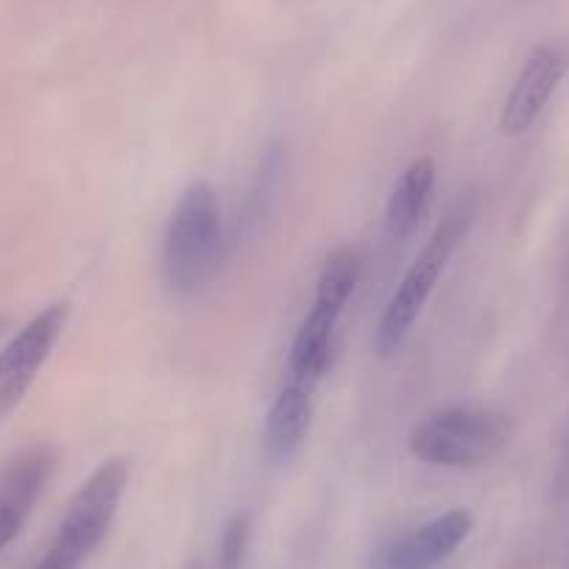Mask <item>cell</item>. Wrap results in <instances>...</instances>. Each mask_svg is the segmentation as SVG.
<instances>
[{
    "label": "cell",
    "mask_w": 569,
    "mask_h": 569,
    "mask_svg": "<svg viewBox=\"0 0 569 569\" xmlns=\"http://www.w3.org/2000/svg\"><path fill=\"white\" fill-rule=\"evenodd\" d=\"M223 251V218L210 182H190L179 196L162 238V282L177 297L201 291L218 271Z\"/></svg>",
    "instance_id": "obj_1"
},
{
    "label": "cell",
    "mask_w": 569,
    "mask_h": 569,
    "mask_svg": "<svg viewBox=\"0 0 569 569\" xmlns=\"http://www.w3.org/2000/svg\"><path fill=\"white\" fill-rule=\"evenodd\" d=\"M511 419L502 410L452 405L413 425L408 450L430 467L472 469L495 461L511 441Z\"/></svg>",
    "instance_id": "obj_2"
},
{
    "label": "cell",
    "mask_w": 569,
    "mask_h": 569,
    "mask_svg": "<svg viewBox=\"0 0 569 569\" xmlns=\"http://www.w3.org/2000/svg\"><path fill=\"white\" fill-rule=\"evenodd\" d=\"M472 218H475L472 196L456 201V204L447 210V216L441 218L436 232L430 234L425 249L419 251L413 266L408 268V273H405L399 288L391 293V299H388L386 310H382L380 325H377L375 352L380 355V358H391V355L402 347L405 338L410 336L421 308H425V302L430 299V293H433L436 282H439V277L445 273L452 251L458 249V243H461L463 234H467Z\"/></svg>",
    "instance_id": "obj_3"
},
{
    "label": "cell",
    "mask_w": 569,
    "mask_h": 569,
    "mask_svg": "<svg viewBox=\"0 0 569 569\" xmlns=\"http://www.w3.org/2000/svg\"><path fill=\"white\" fill-rule=\"evenodd\" d=\"M126 483H129V461L126 458L103 461L73 495L53 541L87 561L107 539Z\"/></svg>",
    "instance_id": "obj_4"
},
{
    "label": "cell",
    "mask_w": 569,
    "mask_h": 569,
    "mask_svg": "<svg viewBox=\"0 0 569 569\" xmlns=\"http://www.w3.org/2000/svg\"><path fill=\"white\" fill-rule=\"evenodd\" d=\"M70 305L57 302L29 321L7 347L0 349V421L14 413L34 386L37 375L51 358L64 325H68Z\"/></svg>",
    "instance_id": "obj_5"
},
{
    "label": "cell",
    "mask_w": 569,
    "mask_h": 569,
    "mask_svg": "<svg viewBox=\"0 0 569 569\" xmlns=\"http://www.w3.org/2000/svg\"><path fill=\"white\" fill-rule=\"evenodd\" d=\"M569 73V40H547L530 51L502 103V134L519 137L541 118L552 92Z\"/></svg>",
    "instance_id": "obj_6"
},
{
    "label": "cell",
    "mask_w": 569,
    "mask_h": 569,
    "mask_svg": "<svg viewBox=\"0 0 569 569\" xmlns=\"http://www.w3.org/2000/svg\"><path fill=\"white\" fill-rule=\"evenodd\" d=\"M57 456L51 447L34 445L9 461L0 475V552L7 550L23 530L37 500L51 480Z\"/></svg>",
    "instance_id": "obj_7"
},
{
    "label": "cell",
    "mask_w": 569,
    "mask_h": 569,
    "mask_svg": "<svg viewBox=\"0 0 569 569\" xmlns=\"http://www.w3.org/2000/svg\"><path fill=\"white\" fill-rule=\"evenodd\" d=\"M475 517L467 508H452L421 528L393 541L382 552V569H436L469 539Z\"/></svg>",
    "instance_id": "obj_8"
},
{
    "label": "cell",
    "mask_w": 569,
    "mask_h": 569,
    "mask_svg": "<svg viewBox=\"0 0 569 569\" xmlns=\"http://www.w3.org/2000/svg\"><path fill=\"white\" fill-rule=\"evenodd\" d=\"M313 421V388L291 380L271 402L262 430V456L271 467H284L302 452Z\"/></svg>",
    "instance_id": "obj_9"
},
{
    "label": "cell",
    "mask_w": 569,
    "mask_h": 569,
    "mask_svg": "<svg viewBox=\"0 0 569 569\" xmlns=\"http://www.w3.org/2000/svg\"><path fill=\"white\" fill-rule=\"evenodd\" d=\"M338 319L341 316L319 308V305H313V310L305 316L297 338H293L291 360H288L291 380L316 388V382L327 375V369L332 366V341H336Z\"/></svg>",
    "instance_id": "obj_10"
},
{
    "label": "cell",
    "mask_w": 569,
    "mask_h": 569,
    "mask_svg": "<svg viewBox=\"0 0 569 569\" xmlns=\"http://www.w3.org/2000/svg\"><path fill=\"white\" fill-rule=\"evenodd\" d=\"M436 184V162L430 157H419L410 162L391 188L386 204V232L391 240L408 238L425 212Z\"/></svg>",
    "instance_id": "obj_11"
},
{
    "label": "cell",
    "mask_w": 569,
    "mask_h": 569,
    "mask_svg": "<svg viewBox=\"0 0 569 569\" xmlns=\"http://www.w3.org/2000/svg\"><path fill=\"white\" fill-rule=\"evenodd\" d=\"M363 266V251H360L358 246H338V249H332L330 254H327L325 266H321L313 305L341 316L347 302L352 299L355 288H358Z\"/></svg>",
    "instance_id": "obj_12"
},
{
    "label": "cell",
    "mask_w": 569,
    "mask_h": 569,
    "mask_svg": "<svg viewBox=\"0 0 569 569\" xmlns=\"http://www.w3.org/2000/svg\"><path fill=\"white\" fill-rule=\"evenodd\" d=\"M284 171V151L282 142H271L260 157V168L254 173V182H251L249 196H246L243 207V223H257L260 218L268 216L273 199L279 193V179H282Z\"/></svg>",
    "instance_id": "obj_13"
},
{
    "label": "cell",
    "mask_w": 569,
    "mask_h": 569,
    "mask_svg": "<svg viewBox=\"0 0 569 569\" xmlns=\"http://www.w3.org/2000/svg\"><path fill=\"white\" fill-rule=\"evenodd\" d=\"M251 541V517L249 513H234L227 522L221 533V547H218V558H221V569H240L246 550Z\"/></svg>",
    "instance_id": "obj_14"
},
{
    "label": "cell",
    "mask_w": 569,
    "mask_h": 569,
    "mask_svg": "<svg viewBox=\"0 0 569 569\" xmlns=\"http://www.w3.org/2000/svg\"><path fill=\"white\" fill-rule=\"evenodd\" d=\"M81 567H84V558H79L76 552H70L68 547L57 545V541H53L51 550L46 552V558L37 563V569H81Z\"/></svg>",
    "instance_id": "obj_15"
},
{
    "label": "cell",
    "mask_w": 569,
    "mask_h": 569,
    "mask_svg": "<svg viewBox=\"0 0 569 569\" xmlns=\"http://www.w3.org/2000/svg\"><path fill=\"white\" fill-rule=\"evenodd\" d=\"M563 469H569V445H567V463H563Z\"/></svg>",
    "instance_id": "obj_16"
}]
</instances>
